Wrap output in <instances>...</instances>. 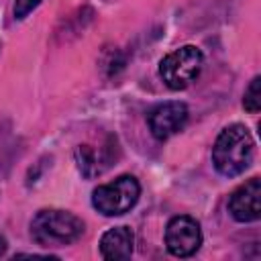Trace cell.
Here are the masks:
<instances>
[{
	"mask_svg": "<svg viewBox=\"0 0 261 261\" xmlns=\"http://www.w3.org/2000/svg\"><path fill=\"white\" fill-rule=\"evenodd\" d=\"M255 157V141L245 124H230L226 126L214 147H212V161L220 175L234 177L241 175Z\"/></svg>",
	"mask_w": 261,
	"mask_h": 261,
	"instance_id": "1",
	"label": "cell"
},
{
	"mask_svg": "<svg viewBox=\"0 0 261 261\" xmlns=\"http://www.w3.org/2000/svg\"><path fill=\"white\" fill-rule=\"evenodd\" d=\"M84 234V222L65 210H41L31 222V237L41 247H65Z\"/></svg>",
	"mask_w": 261,
	"mask_h": 261,
	"instance_id": "2",
	"label": "cell"
},
{
	"mask_svg": "<svg viewBox=\"0 0 261 261\" xmlns=\"http://www.w3.org/2000/svg\"><path fill=\"white\" fill-rule=\"evenodd\" d=\"M204 55L194 45H184L169 55H165L159 63V75L171 90L188 88L202 71Z\"/></svg>",
	"mask_w": 261,
	"mask_h": 261,
	"instance_id": "3",
	"label": "cell"
},
{
	"mask_svg": "<svg viewBox=\"0 0 261 261\" xmlns=\"http://www.w3.org/2000/svg\"><path fill=\"white\" fill-rule=\"evenodd\" d=\"M141 196V186L133 175H120L110 184L92 192V206L104 216H120L128 212Z\"/></svg>",
	"mask_w": 261,
	"mask_h": 261,
	"instance_id": "4",
	"label": "cell"
},
{
	"mask_svg": "<svg viewBox=\"0 0 261 261\" xmlns=\"http://www.w3.org/2000/svg\"><path fill=\"white\" fill-rule=\"evenodd\" d=\"M202 245V230L192 216H173L165 228V247L175 257H190Z\"/></svg>",
	"mask_w": 261,
	"mask_h": 261,
	"instance_id": "5",
	"label": "cell"
},
{
	"mask_svg": "<svg viewBox=\"0 0 261 261\" xmlns=\"http://www.w3.org/2000/svg\"><path fill=\"white\" fill-rule=\"evenodd\" d=\"M149 130L157 141H165L179 133L188 122V106L184 102H163L157 104L149 116Z\"/></svg>",
	"mask_w": 261,
	"mask_h": 261,
	"instance_id": "6",
	"label": "cell"
},
{
	"mask_svg": "<svg viewBox=\"0 0 261 261\" xmlns=\"http://www.w3.org/2000/svg\"><path fill=\"white\" fill-rule=\"evenodd\" d=\"M228 212L239 222H253L261 216V181L251 177L245 186L232 192L228 200Z\"/></svg>",
	"mask_w": 261,
	"mask_h": 261,
	"instance_id": "7",
	"label": "cell"
},
{
	"mask_svg": "<svg viewBox=\"0 0 261 261\" xmlns=\"http://www.w3.org/2000/svg\"><path fill=\"white\" fill-rule=\"evenodd\" d=\"M135 249V232L128 226H114L100 239V253L104 259H128Z\"/></svg>",
	"mask_w": 261,
	"mask_h": 261,
	"instance_id": "8",
	"label": "cell"
},
{
	"mask_svg": "<svg viewBox=\"0 0 261 261\" xmlns=\"http://www.w3.org/2000/svg\"><path fill=\"white\" fill-rule=\"evenodd\" d=\"M75 159H77V167L86 177H94L100 175L106 165H102V155L94 151V147L90 145H80L75 149Z\"/></svg>",
	"mask_w": 261,
	"mask_h": 261,
	"instance_id": "9",
	"label": "cell"
},
{
	"mask_svg": "<svg viewBox=\"0 0 261 261\" xmlns=\"http://www.w3.org/2000/svg\"><path fill=\"white\" fill-rule=\"evenodd\" d=\"M243 106L249 112H259L261 108V77H253L249 88L245 90V98H243Z\"/></svg>",
	"mask_w": 261,
	"mask_h": 261,
	"instance_id": "10",
	"label": "cell"
},
{
	"mask_svg": "<svg viewBox=\"0 0 261 261\" xmlns=\"http://www.w3.org/2000/svg\"><path fill=\"white\" fill-rule=\"evenodd\" d=\"M41 0H14V16L20 20V18H24L29 12H33L35 8H37V4H39Z\"/></svg>",
	"mask_w": 261,
	"mask_h": 261,
	"instance_id": "11",
	"label": "cell"
}]
</instances>
